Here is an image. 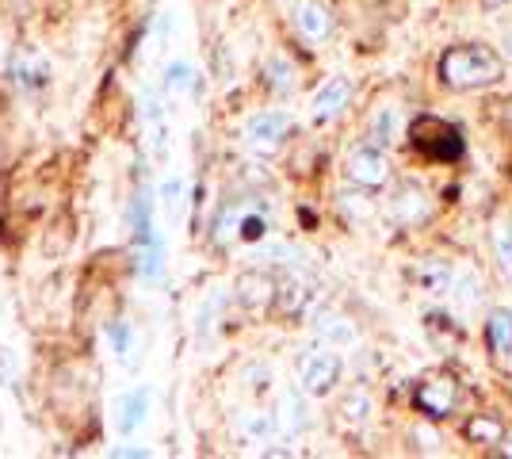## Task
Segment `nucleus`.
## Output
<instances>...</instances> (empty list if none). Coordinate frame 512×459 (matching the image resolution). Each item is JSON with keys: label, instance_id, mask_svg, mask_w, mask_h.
Wrapping results in <instances>:
<instances>
[{"label": "nucleus", "instance_id": "f257e3e1", "mask_svg": "<svg viewBox=\"0 0 512 459\" xmlns=\"http://www.w3.org/2000/svg\"><path fill=\"white\" fill-rule=\"evenodd\" d=\"M501 73V58L482 43L455 46L440 58V77L448 88H490L501 81Z\"/></svg>", "mask_w": 512, "mask_h": 459}, {"label": "nucleus", "instance_id": "f03ea898", "mask_svg": "<svg viewBox=\"0 0 512 459\" xmlns=\"http://www.w3.org/2000/svg\"><path fill=\"white\" fill-rule=\"evenodd\" d=\"M413 150L432 157V161H459L463 157V142H459V131L448 127L444 119H432V115H421L413 123Z\"/></svg>", "mask_w": 512, "mask_h": 459}, {"label": "nucleus", "instance_id": "7ed1b4c3", "mask_svg": "<svg viewBox=\"0 0 512 459\" xmlns=\"http://www.w3.org/2000/svg\"><path fill=\"white\" fill-rule=\"evenodd\" d=\"M337 379H341V356H337V352H329V349L302 352V360H299L302 391L321 398V394H329L337 387Z\"/></svg>", "mask_w": 512, "mask_h": 459}, {"label": "nucleus", "instance_id": "20e7f679", "mask_svg": "<svg viewBox=\"0 0 512 459\" xmlns=\"http://www.w3.org/2000/svg\"><path fill=\"white\" fill-rule=\"evenodd\" d=\"M344 173L352 184H360V188H383L386 180H390V161H386L383 146H360V150L348 153V165H344Z\"/></svg>", "mask_w": 512, "mask_h": 459}, {"label": "nucleus", "instance_id": "39448f33", "mask_svg": "<svg viewBox=\"0 0 512 459\" xmlns=\"http://www.w3.org/2000/svg\"><path fill=\"white\" fill-rule=\"evenodd\" d=\"M287 134H291V115L283 111H260L245 123V142L256 153H276Z\"/></svg>", "mask_w": 512, "mask_h": 459}, {"label": "nucleus", "instance_id": "423d86ee", "mask_svg": "<svg viewBox=\"0 0 512 459\" xmlns=\"http://www.w3.org/2000/svg\"><path fill=\"white\" fill-rule=\"evenodd\" d=\"M455 402H459V387H455V379L451 375H436V379H428L417 387V410L428 417H448L455 410Z\"/></svg>", "mask_w": 512, "mask_h": 459}, {"label": "nucleus", "instance_id": "0eeeda50", "mask_svg": "<svg viewBox=\"0 0 512 459\" xmlns=\"http://www.w3.org/2000/svg\"><path fill=\"white\" fill-rule=\"evenodd\" d=\"M348 100H352V85H348L344 77H329V81L314 92V100H310V115H314L318 123L337 119V115L348 108Z\"/></svg>", "mask_w": 512, "mask_h": 459}, {"label": "nucleus", "instance_id": "6e6552de", "mask_svg": "<svg viewBox=\"0 0 512 459\" xmlns=\"http://www.w3.org/2000/svg\"><path fill=\"white\" fill-rule=\"evenodd\" d=\"M295 27H299L310 43H325L333 35V16H329V8L318 4V0H302L299 8H295Z\"/></svg>", "mask_w": 512, "mask_h": 459}, {"label": "nucleus", "instance_id": "1a4fd4ad", "mask_svg": "<svg viewBox=\"0 0 512 459\" xmlns=\"http://www.w3.org/2000/svg\"><path fill=\"white\" fill-rule=\"evenodd\" d=\"M279 287L272 284V276H264V272H245L241 280H237V299L245 310H268L272 299H276Z\"/></svg>", "mask_w": 512, "mask_h": 459}, {"label": "nucleus", "instance_id": "9d476101", "mask_svg": "<svg viewBox=\"0 0 512 459\" xmlns=\"http://www.w3.org/2000/svg\"><path fill=\"white\" fill-rule=\"evenodd\" d=\"M394 215H398V222H406V226H417V222H428L432 203H428V196L417 184H402L398 196H394Z\"/></svg>", "mask_w": 512, "mask_h": 459}, {"label": "nucleus", "instance_id": "9b49d317", "mask_svg": "<svg viewBox=\"0 0 512 459\" xmlns=\"http://www.w3.org/2000/svg\"><path fill=\"white\" fill-rule=\"evenodd\" d=\"M314 329H318V337L325 345H337V349L356 345V326L348 318H341V314H321L318 322H314Z\"/></svg>", "mask_w": 512, "mask_h": 459}, {"label": "nucleus", "instance_id": "f8f14e48", "mask_svg": "<svg viewBox=\"0 0 512 459\" xmlns=\"http://www.w3.org/2000/svg\"><path fill=\"white\" fill-rule=\"evenodd\" d=\"M276 299H279V306H283V314H302L306 306L314 303V291H310V284H306L302 276H287V280L279 284Z\"/></svg>", "mask_w": 512, "mask_h": 459}, {"label": "nucleus", "instance_id": "ddd939ff", "mask_svg": "<svg viewBox=\"0 0 512 459\" xmlns=\"http://www.w3.org/2000/svg\"><path fill=\"white\" fill-rule=\"evenodd\" d=\"M417 284L425 287L428 295H448L451 284H455V272H451L448 261H425L417 268Z\"/></svg>", "mask_w": 512, "mask_h": 459}, {"label": "nucleus", "instance_id": "4468645a", "mask_svg": "<svg viewBox=\"0 0 512 459\" xmlns=\"http://www.w3.org/2000/svg\"><path fill=\"white\" fill-rule=\"evenodd\" d=\"M12 81L27 92H35V88L46 85V62L39 54H20L16 62H12Z\"/></svg>", "mask_w": 512, "mask_h": 459}, {"label": "nucleus", "instance_id": "2eb2a0df", "mask_svg": "<svg viewBox=\"0 0 512 459\" xmlns=\"http://www.w3.org/2000/svg\"><path fill=\"white\" fill-rule=\"evenodd\" d=\"M486 341H490L493 356H509L512 352V314L509 310H493L486 322Z\"/></svg>", "mask_w": 512, "mask_h": 459}, {"label": "nucleus", "instance_id": "dca6fc26", "mask_svg": "<svg viewBox=\"0 0 512 459\" xmlns=\"http://www.w3.org/2000/svg\"><path fill=\"white\" fill-rule=\"evenodd\" d=\"M146 414H150V391H130L127 398H123V417H119V429L123 433H134L142 421H146Z\"/></svg>", "mask_w": 512, "mask_h": 459}, {"label": "nucleus", "instance_id": "f3484780", "mask_svg": "<svg viewBox=\"0 0 512 459\" xmlns=\"http://www.w3.org/2000/svg\"><path fill=\"white\" fill-rule=\"evenodd\" d=\"M490 241H493V257H497V264H501V272L512 276V219L493 222Z\"/></svg>", "mask_w": 512, "mask_h": 459}, {"label": "nucleus", "instance_id": "a211bd4d", "mask_svg": "<svg viewBox=\"0 0 512 459\" xmlns=\"http://www.w3.org/2000/svg\"><path fill=\"white\" fill-rule=\"evenodd\" d=\"M241 433H245V440H253V444H268V440L276 437V417L272 414H245L241 417Z\"/></svg>", "mask_w": 512, "mask_h": 459}, {"label": "nucleus", "instance_id": "6ab92c4d", "mask_svg": "<svg viewBox=\"0 0 512 459\" xmlns=\"http://www.w3.org/2000/svg\"><path fill=\"white\" fill-rule=\"evenodd\" d=\"M150 211H153L150 196H146V192H138V196H134V203H130V226H134V238H138V241H150L153 238Z\"/></svg>", "mask_w": 512, "mask_h": 459}, {"label": "nucleus", "instance_id": "aec40b11", "mask_svg": "<svg viewBox=\"0 0 512 459\" xmlns=\"http://www.w3.org/2000/svg\"><path fill=\"white\" fill-rule=\"evenodd\" d=\"M195 88V73L188 62H172L165 69V96H184V92H192Z\"/></svg>", "mask_w": 512, "mask_h": 459}, {"label": "nucleus", "instance_id": "412c9836", "mask_svg": "<svg viewBox=\"0 0 512 459\" xmlns=\"http://www.w3.org/2000/svg\"><path fill=\"white\" fill-rule=\"evenodd\" d=\"M394 127H398V111L379 108L375 119H371V142H375V146H390V142H394Z\"/></svg>", "mask_w": 512, "mask_h": 459}, {"label": "nucleus", "instance_id": "4be33fe9", "mask_svg": "<svg viewBox=\"0 0 512 459\" xmlns=\"http://www.w3.org/2000/svg\"><path fill=\"white\" fill-rule=\"evenodd\" d=\"M237 238L245 241H264L268 238V219L260 211H245L241 207V222H237Z\"/></svg>", "mask_w": 512, "mask_h": 459}, {"label": "nucleus", "instance_id": "5701e85b", "mask_svg": "<svg viewBox=\"0 0 512 459\" xmlns=\"http://www.w3.org/2000/svg\"><path fill=\"white\" fill-rule=\"evenodd\" d=\"M501 421H493V417H474L467 425V437L470 440H478V444H497L501 440Z\"/></svg>", "mask_w": 512, "mask_h": 459}, {"label": "nucleus", "instance_id": "b1692460", "mask_svg": "<svg viewBox=\"0 0 512 459\" xmlns=\"http://www.w3.org/2000/svg\"><path fill=\"white\" fill-rule=\"evenodd\" d=\"M283 425H287L291 433L306 429V406H302L299 394H287V398H283Z\"/></svg>", "mask_w": 512, "mask_h": 459}, {"label": "nucleus", "instance_id": "393cba45", "mask_svg": "<svg viewBox=\"0 0 512 459\" xmlns=\"http://www.w3.org/2000/svg\"><path fill=\"white\" fill-rule=\"evenodd\" d=\"M341 207H344V215H352V219H360V222L375 215V203L363 196V192H344Z\"/></svg>", "mask_w": 512, "mask_h": 459}, {"label": "nucleus", "instance_id": "a878e982", "mask_svg": "<svg viewBox=\"0 0 512 459\" xmlns=\"http://www.w3.org/2000/svg\"><path fill=\"white\" fill-rule=\"evenodd\" d=\"M268 81H272L276 92H291V88H295V69L287 66L283 58H272V62H268Z\"/></svg>", "mask_w": 512, "mask_h": 459}, {"label": "nucleus", "instance_id": "bb28decb", "mask_svg": "<svg viewBox=\"0 0 512 459\" xmlns=\"http://www.w3.org/2000/svg\"><path fill=\"white\" fill-rule=\"evenodd\" d=\"M367 414H371V398H367L363 391H352L348 398H344V417H348L352 425H363Z\"/></svg>", "mask_w": 512, "mask_h": 459}, {"label": "nucleus", "instance_id": "cd10ccee", "mask_svg": "<svg viewBox=\"0 0 512 459\" xmlns=\"http://www.w3.org/2000/svg\"><path fill=\"white\" fill-rule=\"evenodd\" d=\"M180 188H184L180 180H165V188H161V199H165V207H169V211L180 203Z\"/></svg>", "mask_w": 512, "mask_h": 459}, {"label": "nucleus", "instance_id": "c85d7f7f", "mask_svg": "<svg viewBox=\"0 0 512 459\" xmlns=\"http://www.w3.org/2000/svg\"><path fill=\"white\" fill-rule=\"evenodd\" d=\"M505 123H509V131H512V96H509V104H505Z\"/></svg>", "mask_w": 512, "mask_h": 459}, {"label": "nucleus", "instance_id": "c756f323", "mask_svg": "<svg viewBox=\"0 0 512 459\" xmlns=\"http://www.w3.org/2000/svg\"><path fill=\"white\" fill-rule=\"evenodd\" d=\"M505 50H509V58H512V27L505 31Z\"/></svg>", "mask_w": 512, "mask_h": 459}, {"label": "nucleus", "instance_id": "7c9ffc66", "mask_svg": "<svg viewBox=\"0 0 512 459\" xmlns=\"http://www.w3.org/2000/svg\"><path fill=\"white\" fill-rule=\"evenodd\" d=\"M486 8H501V4H509V0H482Z\"/></svg>", "mask_w": 512, "mask_h": 459}]
</instances>
